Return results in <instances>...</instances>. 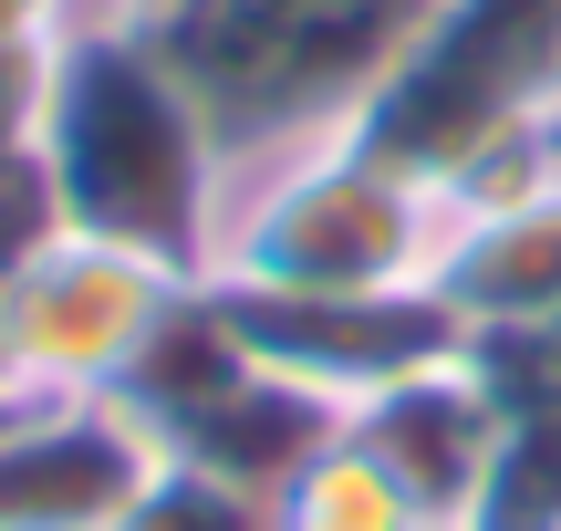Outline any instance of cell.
I'll return each instance as SVG.
<instances>
[{"instance_id": "cell-1", "label": "cell", "mask_w": 561, "mask_h": 531, "mask_svg": "<svg viewBox=\"0 0 561 531\" xmlns=\"http://www.w3.org/2000/svg\"><path fill=\"white\" fill-rule=\"evenodd\" d=\"M42 199L53 229L115 240L136 261L208 282L229 229V188H240V146L198 104V83L157 53V32L125 11H94L53 42V94H42Z\"/></svg>"}, {"instance_id": "cell-2", "label": "cell", "mask_w": 561, "mask_h": 531, "mask_svg": "<svg viewBox=\"0 0 561 531\" xmlns=\"http://www.w3.org/2000/svg\"><path fill=\"white\" fill-rule=\"evenodd\" d=\"M437 250H447L437 188H416L375 146L322 125L301 146L240 157L208 282H240V292H416L437 271Z\"/></svg>"}, {"instance_id": "cell-3", "label": "cell", "mask_w": 561, "mask_h": 531, "mask_svg": "<svg viewBox=\"0 0 561 531\" xmlns=\"http://www.w3.org/2000/svg\"><path fill=\"white\" fill-rule=\"evenodd\" d=\"M416 21L426 0H167L146 11V32L198 83L219 136L240 157H271L354 115Z\"/></svg>"}, {"instance_id": "cell-4", "label": "cell", "mask_w": 561, "mask_h": 531, "mask_svg": "<svg viewBox=\"0 0 561 531\" xmlns=\"http://www.w3.org/2000/svg\"><path fill=\"white\" fill-rule=\"evenodd\" d=\"M530 115H561V0H426V21L343 115V136L416 188H447L489 136Z\"/></svg>"}, {"instance_id": "cell-5", "label": "cell", "mask_w": 561, "mask_h": 531, "mask_svg": "<svg viewBox=\"0 0 561 531\" xmlns=\"http://www.w3.org/2000/svg\"><path fill=\"white\" fill-rule=\"evenodd\" d=\"M115 407L146 428V449H157V459H187V470H208V479H240V490H261V500L343 428L333 396L271 375L261 354L229 334V313H219V292H208V282L178 292L167 334L146 344V365L125 375Z\"/></svg>"}, {"instance_id": "cell-6", "label": "cell", "mask_w": 561, "mask_h": 531, "mask_svg": "<svg viewBox=\"0 0 561 531\" xmlns=\"http://www.w3.org/2000/svg\"><path fill=\"white\" fill-rule=\"evenodd\" d=\"M178 271L136 261L115 240H83V229H53L32 261L0 292V375L32 407H83V396H125V375L146 365V344L178 313Z\"/></svg>"}, {"instance_id": "cell-7", "label": "cell", "mask_w": 561, "mask_h": 531, "mask_svg": "<svg viewBox=\"0 0 561 531\" xmlns=\"http://www.w3.org/2000/svg\"><path fill=\"white\" fill-rule=\"evenodd\" d=\"M250 354L291 386L333 396L343 417L364 396H385L396 375H426L447 354H468V313L447 303L437 282L416 292H240V282H208Z\"/></svg>"}, {"instance_id": "cell-8", "label": "cell", "mask_w": 561, "mask_h": 531, "mask_svg": "<svg viewBox=\"0 0 561 531\" xmlns=\"http://www.w3.org/2000/svg\"><path fill=\"white\" fill-rule=\"evenodd\" d=\"M146 470H157V449L115 396L21 407L0 428V531H104Z\"/></svg>"}, {"instance_id": "cell-9", "label": "cell", "mask_w": 561, "mask_h": 531, "mask_svg": "<svg viewBox=\"0 0 561 531\" xmlns=\"http://www.w3.org/2000/svg\"><path fill=\"white\" fill-rule=\"evenodd\" d=\"M343 428L416 490V511L437 531H458L468 490H479V470H489V449H500V407H489V386L468 375V354H447V365H426V375H396V386L364 396Z\"/></svg>"}, {"instance_id": "cell-10", "label": "cell", "mask_w": 561, "mask_h": 531, "mask_svg": "<svg viewBox=\"0 0 561 531\" xmlns=\"http://www.w3.org/2000/svg\"><path fill=\"white\" fill-rule=\"evenodd\" d=\"M426 282L468 313V324H520V313H561V178L520 208L458 219Z\"/></svg>"}, {"instance_id": "cell-11", "label": "cell", "mask_w": 561, "mask_h": 531, "mask_svg": "<svg viewBox=\"0 0 561 531\" xmlns=\"http://www.w3.org/2000/svg\"><path fill=\"white\" fill-rule=\"evenodd\" d=\"M271 531H437V521L416 511V490H405V479L385 470L354 428H333V438H322V449L271 490Z\"/></svg>"}, {"instance_id": "cell-12", "label": "cell", "mask_w": 561, "mask_h": 531, "mask_svg": "<svg viewBox=\"0 0 561 531\" xmlns=\"http://www.w3.org/2000/svg\"><path fill=\"white\" fill-rule=\"evenodd\" d=\"M458 531H561V417H500Z\"/></svg>"}, {"instance_id": "cell-13", "label": "cell", "mask_w": 561, "mask_h": 531, "mask_svg": "<svg viewBox=\"0 0 561 531\" xmlns=\"http://www.w3.org/2000/svg\"><path fill=\"white\" fill-rule=\"evenodd\" d=\"M468 375L489 386L500 417H561V313L468 324Z\"/></svg>"}, {"instance_id": "cell-14", "label": "cell", "mask_w": 561, "mask_h": 531, "mask_svg": "<svg viewBox=\"0 0 561 531\" xmlns=\"http://www.w3.org/2000/svg\"><path fill=\"white\" fill-rule=\"evenodd\" d=\"M104 531H271V500L240 490V479H208L187 459H157V470L125 490V511Z\"/></svg>"}, {"instance_id": "cell-15", "label": "cell", "mask_w": 561, "mask_h": 531, "mask_svg": "<svg viewBox=\"0 0 561 531\" xmlns=\"http://www.w3.org/2000/svg\"><path fill=\"white\" fill-rule=\"evenodd\" d=\"M42 240H53V199H42V167L21 157V167H0V292ZM0 396H11V375H0Z\"/></svg>"}, {"instance_id": "cell-16", "label": "cell", "mask_w": 561, "mask_h": 531, "mask_svg": "<svg viewBox=\"0 0 561 531\" xmlns=\"http://www.w3.org/2000/svg\"><path fill=\"white\" fill-rule=\"evenodd\" d=\"M42 94H53V42H42V53H0V167L32 157V136H42Z\"/></svg>"}, {"instance_id": "cell-17", "label": "cell", "mask_w": 561, "mask_h": 531, "mask_svg": "<svg viewBox=\"0 0 561 531\" xmlns=\"http://www.w3.org/2000/svg\"><path fill=\"white\" fill-rule=\"evenodd\" d=\"M94 11H115V0H0V53H42Z\"/></svg>"}, {"instance_id": "cell-18", "label": "cell", "mask_w": 561, "mask_h": 531, "mask_svg": "<svg viewBox=\"0 0 561 531\" xmlns=\"http://www.w3.org/2000/svg\"><path fill=\"white\" fill-rule=\"evenodd\" d=\"M115 11H125V21H146V11H167V0H115Z\"/></svg>"}, {"instance_id": "cell-19", "label": "cell", "mask_w": 561, "mask_h": 531, "mask_svg": "<svg viewBox=\"0 0 561 531\" xmlns=\"http://www.w3.org/2000/svg\"><path fill=\"white\" fill-rule=\"evenodd\" d=\"M21 407H32V396H0V428H11V417H21Z\"/></svg>"}]
</instances>
